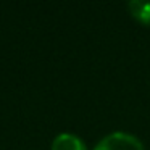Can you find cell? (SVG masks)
<instances>
[{
  "label": "cell",
  "mask_w": 150,
  "mask_h": 150,
  "mask_svg": "<svg viewBox=\"0 0 150 150\" xmlns=\"http://www.w3.org/2000/svg\"><path fill=\"white\" fill-rule=\"evenodd\" d=\"M94 150H145L144 144L136 136L123 131H116L98 140Z\"/></svg>",
  "instance_id": "cell-1"
},
{
  "label": "cell",
  "mask_w": 150,
  "mask_h": 150,
  "mask_svg": "<svg viewBox=\"0 0 150 150\" xmlns=\"http://www.w3.org/2000/svg\"><path fill=\"white\" fill-rule=\"evenodd\" d=\"M52 150H87L84 140L71 132H62L53 139Z\"/></svg>",
  "instance_id": "cell-2"
},
{
  "label": "cell",
  "mask_w": 150,
  "mask_h": 150,
  "mask_svg": "<svg viewBox=\"0 0 150 150\" xmlns=\"http://www.w3.org/2000/svg\"><path fill=\"white\" fill-rule=\"evenodd\" d=\"M127 8L134 20H137L144 26H150V2L131 0L127 4Z\"/></svg>",
  "instance_id": "cell-3"
}]
</instances>
